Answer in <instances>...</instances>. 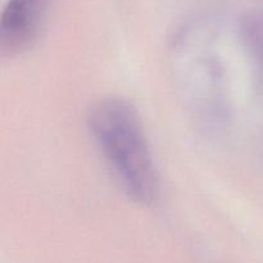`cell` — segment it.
Here are the masks:
<instances>
[{
    "label": "cell",
    "instance_id": "2",
    "mask_svg": "<svg viewBox=\"0 0 263 263\" xmlns=\"http://www.w3.org/2000/svg\"><path fill=\"white\" fill-rule=\"evenodd\" d=\"M181 57L186 58V62H181L182 82L193 113L207 126L225 122L228 100L220 59L208 51H190Z\"/></svg>",
    "mask_w": 263,
    "mask_h": 263
},
{
    "label": "cell",
    "instance_id": "1",
    "mask_svg": "<svg viewBox=\"0 0 263 263\" xmlns=\"http://www.w3.org/2000/svg\"><path fill=\"white\" fill-rule=\"evenodd\" d=\"M86 125L126 197L141 207L153 205L161 192L159 172L135 105L120 97L103 98L90 107Z\"/></svg>",
    "mask_w": 263,
    "mask_h": 263
},
{
    "label": "cell",
    "instance_id": "4",
    "mask_svg": "<svg viewBox=\"0 0 263 263\" xmlns=\"http://www.w3.org/2000/svg\"><path fill=\"white\" fill-rule=\"evenodd\" d=\"M240 40L253 66L257 84L263 94V10L247 13L240 21Z\"/></svg>",
    "mask_w": 263,
    "mask_h": 263
},
{
    "label": "cell",
    "instance_id": "3",
    "mask_svg": "<svg viewBox=\"0 0 263 263\" xmlns=\"http://www.w3.org/2000/svg\"><path fill=\"white\" fill-rule=\"evenodd\" d=\"M50 0H8L0 18V51L13 58L36 40Z\"/></svg>",
    "mask_w": 263,
    "mask_h": 263
}]
</instances>
